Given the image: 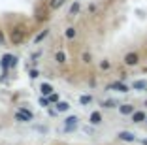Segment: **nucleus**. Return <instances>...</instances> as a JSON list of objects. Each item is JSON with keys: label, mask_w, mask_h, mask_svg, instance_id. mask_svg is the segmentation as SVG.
<instances>
[{"label": "nucleus", "mask_w": 147, "mask_h": 145, "mask_svg": "<svg viewBox=\"0 0 147 145\" xmlns=\"http://www.w3.org/2000/svg\"><path fill=\"white\" fill-rule=\"evenodd\" d=\"M8 40H9V43H11V45H23V43H25V40H26V30H25V26H23V25L11 26V28H9Z\"/></svg>", "instance_id": "1"}, {"label": "nucleus", "mask_w": 147, "mask_h": 145, "mask_svg": "<svg viewBox=\"0 0 147 145\" xmlns=\"http://www.w3.org/2000/svg\"><path fill=\"white\" fill-rule=\"evenodd\" d=\"M17 62H19V59L15 55H11V53H4L2 59H0V68H2L4 74H8L9 70H13L15 66H17Z\"/></svg>", "instance_id": "2"}, {"label": "nucleus", "mask_w": 147, "mask_h": 145, "mask_svg": "<svg viewBox=\"0 0 147 145\" xmlns=\"http://www.w3.org/2000/svg\"><path fill=\"white\" fill-rule=\"evenodd\" d=\"M13 119L17 121V123H30V121H34V113H32L28 107L19 106L17 109H15V113H13Z\"/></svg>", "instance_id": "3"}, {"label": "nucleus", "mask_w": 147, "mask_h": 145, "mask_svg": "<svg viewBox=\"0 0 147 145\" xmlns=\"http://www.w3.org/2000/svg\"><path fill=\"white\" fill-rule=\"evenodd\" d=\"M140 62H142V57L138 51H128L123 57V64L126 68H136V66H140Z\"/></svg>", "instance_id": "4"}, {"label": "nucleus", "mask_w": 147, "mask_h": 145, "mask_svg": "<svg viewBox=\"0 0 147 145\" xmlns=\"http://www.w3.org/2000/svg\"><path fill=\"white\" fill-rule=\"evenodd\" d=\"M108 90H113V92H119V94H126L130 92V87L126 85L125 81H111L108 83V87H106Z\"/></svg>", "instance_id": "5"}, {"label": "nucleus", "mask_w": 147, "mask_h": 145, "mask_svg": "<svg viewBox=\"0 0 147 145\" xmlns=\"http://www.w3.org/2000/svg\"><path fill=\"white\" fill-rule=\"evenodd\" d=\"M115 136H117V140L123 141V143H136V141H138L136 134H134V132H130V130H119Z\"/></svg>", "instance_id": "6"}, {"label": "nucleus", "mask_w": 147, "mask_h": 145, "mask_svg": "<svg viewBox=\"0 0 147 145\" xmlns=\"http://www.w3.org/2000/svg\"><path fill=\"white\" fill-rule=\"evenodd\" d=\"M102 123H104V115H102L100 109H94V111L89 113V124L91 126H100Z\"/></svg>", "instance_id": "7"}, {"label": "nucleus", "mask_w": 147, "mask_h": 145, "mask_svg": "<svg viewBox=\"0 0 147 145\" xmlns=\"http://www.w3.org/2000/svg\"><path fill=\"white\" fill-rule=\"evenodd\" d=\"M78 124H79V117L78 115H68L64 119V130L66 132H74V130L78 128Z\"/></svg>", "instance_id": "8"}, {"label": "nucleus", "mask_w": 147, "mask_h": 145, "mask_svg": "<svg viewBox=\"0 0 147 145\" xmlns=\"http://www.w3.org/2000/svg\"><path fill=\"white\" fill-rule=\"evenodd\" d=\"M147 119V111L145 109H136L132 115H130V123H134V124H142L145 123Z\"/></svg>", "instance_id": "9"}, {"label": "nucleus", "mask_w": 147, "mask_h": 145, "mask_svg": "<svg viewBox=\"0 0 147 145\" xmlns=\"http://www.w3.org/2000/svg\"><path fill=\"white\" fill-rule=\"evenodd\" d=\"M119 115H123V117H130L132 113L136 111V107H134V104H128V102H125V104H119Z\"/></svg>", "instance_id": "10"}, {"label": "nucleus", "mask_w": 147, "mask_h": 145, "mask_svg": "<svg viewBox=\"0 0 147 145\" xmlns=\"http://www.w3.org/2000/svg\"><path fill=\"white\" fill-rule=\"evenodd\" d=\"M100 109H117L119 107V102H115L113 98H106V100H100Z\"/></svg>", "instance_id": "11"}, {"label": "nucleus", "mask_w": 147, "mask_h": 145, "mask_svg": "<svg viewBox=\"0 0 147 145\" xmlns=\"http://www.w3.org/2000/svg\"><path fill=\"white\" fill-rule=\"evenodd\" d=\"M53 60H55L59 66H64V64L68 62V55H66L62 49H59V51H55V55H53Z\"/></svg>", "instance_id": "12"}, {"label": "nucleus", "mask_w": 147, "mask_h": 145, "mask_svg": "<svg viewBox=\"0 0 147 145\" xmlns=\"http://www.w3.org/2000/svg\"><path fill=\"white\" fill-rule=\"evenodd\" d=\"M70 102H66V100H59L57 104H53V109L57 111V113H66V111H70Z\"/></svg>", "instance_id": "13"}, {"label": "nucleus", "mask_w": 147, "mask_h": 145, "mask_svg": "<svg viewBox=\"0 0 147 145\" xmlns=\"http://www.w3.org/2000/svg\"><path fill=\"white\" fill-rule=\"evenodd\" d=\"M53 92H55V87H53L51 83H47V81L40 83V94H42V96H49V94H53Z\"/></svg>", "instance_id": "14"}, {"label": "nucleus", "mask_w": 147, "mask_h": 145, "mask_svg": "<svg viewBox=\"0 0 147 145\" xmlns=\"http://www.w3.org/2000/svg\"><path fill=\"white\" fill-rule=\"evenodd\" d=\"M49 34H51V30H49V28H43V30H40L38 34L34 36V40H32V42H34V45H38V43H42L43 40H45V38L49 36Z\"/></svg>", "instance_id": "15"}, {"label": "nucleus", "mask_w": 147, "mask_h": 145, "mask_svg": "<svg viewBox=\"0 0 147 145\" xmlns=\"http://www.w3.org/2000/svg\"><path fill=\"white\" fill-rule=\"evenodd\" d=\"M132 90H147V79H136L132 85H130Z\"/></svg>", "instance_id": "16"}, {"label": "nucleus", "mask_w": 147, "mask_h": 145, "mask_svg": "<svg viewBox=\"0 0 147 145\" xmlns=\"http://www.w3.org/2000/svg\"><path fill=\"white\" fill-rule=\"evenodd\" d=\"M94 102V96H92V94H81V96H79V104H81V106H91V104Z\"/></svg>", "instance_id": "17"}, {"label": "nucleus", "mask_w": 147, "mask_h": 145, "mask_svg": "<svg viewBox=\"0 0 147 145\" xmlns=\"http://www.w3.org/2000/svg\"><path fill=\"white\" fill-rule=\"evenodd\" d=\"M64 38L66 40H76L78 38V28H76V26H68V28L64 30Z\"/></svg>", "instance_id": "18"}, {"label": "nucleus", "mask_w": 147, "mask_h": 145, "mask_svg": "<svg viewBox=\"0 0 147 145\" xmlns=\"http://www.w3.org/2000/svg\"><path fill=\"white\" fill-rule=\"evenodd\" d=\"M79 9H81V4H79L78 0H76V2H74V4L70 6L68 15H70V17H76V15H79Z\"/></svg>", "instance_id": "19"}, {"label": "nucleus", "mask_w": 147, "mask_h": 145, "mask_svg": "<svg viewBox=\"0 0 147 145\" xmlns=\"http://www.w3.org/2000/svg\"><path fill=\"white\" fill-rule=\"evenodd\" d=\"M98 68H100V72H109V70H111V60L109 59H102L98 62Z\"/></svg>", "instance_id": "20"}, {"label": "nucleus", "mask_w": 147, "mask_h": 145, "mask_svg": "<svg viewBox=\"0 0 147 145\" xmlns=\"http://www.w3.org/2000/svg\"><path fill=\"white\" fill-rule=\"evenodd\" d=\"M64 4H66V0H49V2H47L49 9H59V8H62Z\"/></svg>", "instance_id": "21"}, {"label": "nucleus", "mask_w": 147, "mask_h": 145, "mask_svg": "<svg viewBox=\"0 0 147 145\" xmlns=\"http://www.w3.org/2000/svg\"><path fill=\"white\" fill-rule=\"evenodd\" d=\"M38 106H40V107H45V109H49V107H53V104L49 102L47 96H40V98H38Z\"/></svg>", "instance_id": "22"}, {"label": "nucleus", "mask_w": 147, "mask_h": 145, "mask_svg": "<svg viewBox=\"0 0 147 145\" xmlns=\"http://www.w3.org/2000/svg\"><path fill=\"white\" fill-rule=\"evenodd\" d=\"M81 64H89V66L92 64V55H91L89 51H85V53L81 55Z\"/></svg>", "instance_id": "23"}, {"label": "nucleus", "mask_w": 147, "mask_h": 145, "mask_svg": "<svg viewBox=\"0 0 147 145\" xmlns=\"http://www.w3.org/2000/svg\"><path fill=\"white\" fill-rule=\"evenodd\" d=\"M28 77H30V79H38V77H40V72L36 68H28Z\"/></svg>", "instance_id": "24"}, {"label": "nucleus", "mask_w": 147, "mask_h": 145, "mask_svg": "<svg viewBox=\"0 0 147 145\" xmlns=\"http://www.w3.org/2000/svg\"><path fill=\"white\" fill-rule=\"evenodd\" d=\"M47 98H49V102H51V104H57L59 100H61V94H59V92H53V94H49Z\"/></svg>", "instance_id": "25"}, {"label": "nucleus", "mask_w": 147, "mask_h": 145, "mask_svg": "<svg viewBox=\"0 0 147 145\" xmlns=\"http://www.w3.org/2000/svg\"><path fill=\"white\" fill-rule=\"evenodd\" d=\"M6 43V34H4V30L0 28V45H4Z\"/></svg>", "instance_id": "26"}, {"label": "nucleus", "mask_w": 147, "mask_h": 145, "mask_svg": "<svg viewBox=\"0 0 147 145\" xmlns=\"http://www.w3.org/2000/svg\"><path fill=\"white\" fill-rule=\"evenodd\" d=\"M142 145H147V140H142Z\"/></svg>", "instance_id": "27"}, {"label": "nucleus", "mask_w": 147, "mask_h": 145, "mask_svg": "<svg viewBox=\"0 0 147 145\" xmlns=\"http://www.w3.org/2000/svg\"><path fill=\"white\" fill-rule=\"evenodd\" d=\"M143 106H145V107H147V98H145V100H143Z\"/></svg>", "instance_id": "28"}, {"label": "nucleus", "mask_w": 147, "mask_h": 145, "mask_svg": "<svg viewBox=\"0 0 147 145\" xmlns=\"http://www.w3.org/2000/svg\"><path fill=\"white\" fill-rule=\"evenodd\" d=\"M145 124H147V119H145Z\"/></svg>", "instance_id": "29"}]
</instances>
